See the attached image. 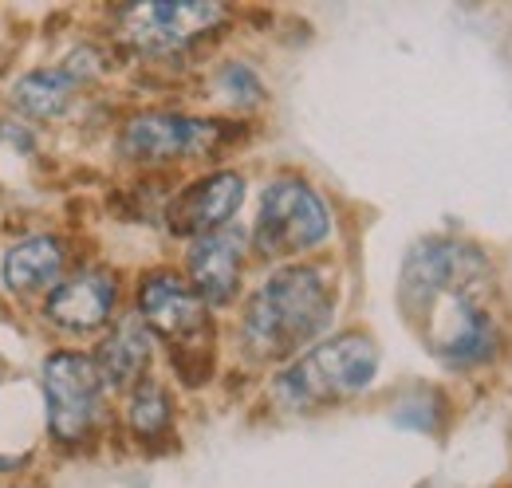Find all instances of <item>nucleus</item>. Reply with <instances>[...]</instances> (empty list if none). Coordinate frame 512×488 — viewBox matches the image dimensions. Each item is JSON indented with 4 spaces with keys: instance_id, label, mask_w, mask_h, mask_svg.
Wrapping results in <instances>:
<instances>
[{
    "instance_id": "423d86ee",
    "label": "nucleus",
    "mask_w": 512,
    "mask_h": 488,
    "mask_svg": "<svg viewBox=\"0 0 512 488\" xmlns=\"http://www.w3.org/2000/svg\"><path fill=\"white\" fill-rule=\"evenodd\" d=\"M221 142H225V122L166 115V111L138 115L123 130V154L142 166H170L182 158H201V154H213Z\"/></svg>"
},
{
    "instance_id": "f257e3e1",
    "label": "nucleus",
    "mask_w": 512,
    "mask_h": 488,
    "mask_svg": "<svg viewBox=\"0 0 512 488\" xmlns=\"http://www.w3.org/2000/svg\"><path fill=\"white\" fill-rule=\"evenodd\" d=\"M489 264L473 244L422 241L402 264V304L426 319V343L449 366H477L497 355V319L481 304Z\"/></svg>"
},
{
    "instance_id": "1a4fd4ad",
    "label": "nucleus",
    "mask_w": 512,
    "mask_h": 488,
    "mask_svg": "<svg viewBox=\"0 0 512 488\" xmlns=\"http://www.w3.org/2000/svg\"><path fill=\"white\" fill-rule=\"evenodd\" d=\"M245 201V178L233 170H217L201 182H193L174 205H170V229L182 237H209L217 229H229L233 213Z\"/></svg>"
},
{
    "instance_id": "7ed1b4c3",
    "label": "nucleus",
    "mask_w": 512,
    "mask_h": 488,
    "mask_svg": "<svg viewBox=\"0 0 512 488\" xmlns=\"http://www.w3.org/2000/svg\"><path fill=\"white\" fill-rule=\"evenodd\" d=\"M375 374H379V347L359 331H343L320 347L304 351L288 366L276 378L272 398L284 410H320V406L363 394L375 382Z\"/></svg>"
},
{
    "instance_id": "0eeeda50",
    "label": "nucleus",
    "mask_w": 512,
    "mask_h": 488,
    "mask_svg": "<svg viewBox=\"0 0 512 488\" xmlns=\"http://www.w3.org/2000/svg\"><path fill=\"white\" fill-rule=\"evenodd\" d=\"M225 20L221 4L205 0H150V4H127L119 12V32L142 52H174L186 48L197 36L213 32Z\"/></svg>"
},
{
    "instance_id": "f03ea898",
    "label": "nucleus",
    "mask_w": 512,
    "mask_h": 488,
    "mask_svg": "<svg viewBox=\"0 0 512 488\" xmlns=\"http://www.w3.org/2000/svg\"><path fill=\"white\" fill-rule=\"evenodd\" d=\"M335 311L331 284L316 264H288L272 272L245 304L241 339L253 359H292L327 331Z\"/></svg>"
},
{
    "instance_id": "f8f14e48",
    "label": "nucleus",
    "mask_w": 512,
    "mask_h": 488,
    "mask_svg": "<svg viewBox=\"0 0 512 488\" xmlns=\"http://www.w3.org/2000/svg\"><path fill=\"white\" fill-rule=\"evenodd\" d=\"M67 256L64 244L56 237H28V241L12 244L4 252V264H0V276L8 284V292L16 296H36V292H48L60 284V272H64Z\"/></svg>"
},
{
    "instance_id": "9d476101",
    "label": "nucleus",
    "mask_w": 512,
    "mask_h": 488,
    "mask_svg": "<svg viewBox=\"0 0 512 488\" xmlns=\"http://www.w3.org/2000/svg\"><path fill=\"white\" fill-rule=\"evenodd\" d=\"M205 300L174 272H150L138 288V315L166 339H190L205 327Z\"/></svg>"
},
{
    "instance_id": "ddd939ff",
    "label": "nucleus",
    "mask_w": 512,
    "mask_h": 488,
    "mask_svg": "<svg viewBox=\"0 0 512 488\" xmlns=\"http://www.w3.org/2000/svg\"><path fill=\"white\" fill-rule=\"evenodd\" d=\"M99 378L111 390H127L134 382H142V370L150 366V327L142 315H127L115 323V331L103 339L99 355Z\"/></svg>"
},
{
    "instance_id": "6e6552de",
    "label": "nucleus",
    "mask_w": 512,
    "mask_h": 488,
    "mask_svg": "<svg viewBox=\"0 0 512 488\" xmlns=\"http://www.w3.org/2000/svg\"><path fill=\"white\" fill-rule=\"evenodd\" d=\"M115 296H119V288L107 268H83L52 288L44 315L52 327H60L67 335H91L111 319Z\"/></svg>"
},
{
    "instance_id": "4468645a",
    "label": "nucleus",
    "mask_w": 512,
    "mask_h": 488,
    "mask_svg": "<svg viewBox=\"0 0 512 488\" xmlns=\"http://www.w3.org/2000/svg\"><path fill=\"white\" fill-rule=\"evenodd\" d=\"M75 87H79V79H75L67 67H40V71H28V75L16 83L12 99H16V107H20L24 115H32V119H56V115L67 111Z\"/></svg>"
},
{
    "instance_id": "dca6fc26",
    "label": "nucleus",
    "mask_w": 512,
    "mask_h": 488,
    "mask_svg": "<svg viewBox=\"0 0 512 488\" xmlns=\"http://www.w3.org/2000/svg\"><path fill=\"white\" fill-rule=\"evenodd\" d=\"M217 91H221L229 103H237V107H256V103L264 99V83L256 79V71L245 67V63H225V67L217 71Z\"/></svg>"
},
{
    "instance_id": "39448f33",
    "label": "nucleus",
    "mask_w": 512,
    "mask_h": 488,
    "mask_svg": "<svg viewBox=\"0 0 512 488\" xmlns=\"http://www.w3.org/2000/svg\"><path fill=\"white\" fill-rule=\"evenodd\" d=\"M40 378L52 437L64 445H79L103 414V378L95 359L79 351H52L44 359Z\"/></svg>"
},
{
    "instance_id": "20e7f679",
    "label": "nucleus",
    "mask_w": 512,
    "mask_h": 488,
    "mask_svg": "<svg viewBox=\"0 0 512 488\" xmlns=\"http://www.w3.org/2000/svg\"><path fill=\"white\" fill-rule=\"evenodd\" d=\"M331 237V213L323 197L300 178H276L260 193L253 248L264 260L300 256Z\"/></svg>"
},
{
    "instance_id": "9b49d317",
    "label": "nucleus",
    "mask_w": 512,
    "mask_h": 488,
    "mask_svg": "<svg viewBox=\"0 0 512 488\" xmlns=\"http://www.w3.org/2000/svg\"><path fill=\"white\" fill-rule=\"evenodd\" d=\"M241 256H245V237L237 229H217L209 237H197L190 244L193 292L213 307L229 304L241 284Z\"/></svg>"
},
{
    "instance_id": "2eb2a0df",
    "label": "nucleus",
    "mask_w": 512,
    "mask_h": 488,
    "mask_svg": "<svg viewBox=\"0 0 512 488\" xmlns=\"http://www.w3.org/2000/svg\"><path fill=\"white\" fill-rule=\"evenodd\" d=\"M127 422L142 441H154V437H162V433L170 429L174 406H170V394H166L154 378H142V382L134 386L130 406H127Z\"/></svg>"
}]
</instances>
